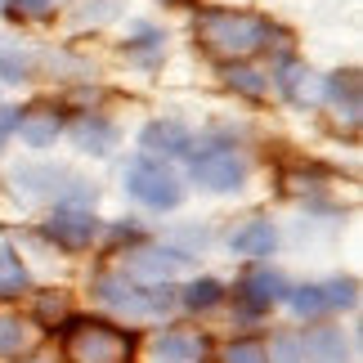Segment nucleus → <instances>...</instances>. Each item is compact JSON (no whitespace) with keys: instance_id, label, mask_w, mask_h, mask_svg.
<instances>
[{"instance_id":"obj_3","label":"nucleus","mask_w":363,"mask_h":363,"mask_svg":"<svg viewBox=\"0 0 363 363\" xmlns=\"http://www.w3.org/2000/svg\"><path fill=\"white\" fill-rule=\"evenodd\" d=\"M9 189L13 198L27 202V206H94L99 202V189L94 179H86L77 166H63V162H45V157H32V162H18L9 171Z\"/></svg>"},{"instance_id":"obj_34","label":"nucleus","mask_w":363,"mask_h":363,"mask_svg":"<svg viewBox=\"0 0 363 363\" xmlns=\"http://www.w3.org/2000/svg\"><path fill=\"white\" fill-rule=\"evenodd\" d=\"M5 5H9V0H0V13H5Z\"/></svg>"},{"instance_id":"obj_31","label":"nucleus","mask_w":363,"mask_h":363,"mask_svg":"<svg viewBox=\"0 0 363 363\" xmlns=\"http://www.w3.org/2000/svg\"><path fill=\"white\" fill-rule=\"evenodd\" d=\"M18 104H0V148L13 144V135H18Z\"/></svg>"},{"instance_id":"obj_30","label":"nucleus","mask_w":363,"mask_h":363,"mask_svg":"<svg viewBox=\"0 0 363 363\" xmlns=\"http://www.w3.org/2000/svg\"><path fill=\"white\" fill-rule=\"evenodd\" d=\"M77 18L90 23V27H104V23L121 18V0H86V5L77 9Z\"/></svg>"},{"instance_id":"obj_24","label":"nucleus","mask_w":363,"mask_h":363,"mask_svg":"<svg viewBox=\"0 0 363 363\" xmlns=\"http://www.w3.org/2000/svg\"><path fill=\"white\" fill-rule=\"evenodd\" d=\"M152 238V233L144 229V220L139 216H121V220H104V233H99V247L108 251V256H125V251H135V247H144Z\"/></svg>"},{"instance_id":"obj_29","label":"nucleus","mask_w":363,"mask_h":363,"mask_svg":"<svg viewBox=\"0 0 363 363\" xmlns=\"http://www.w3.org/2000/svg\"><path fill=\"white\" fill-rule=\"evenodd\" d=\"M5 13H9V18H18V23L40 27V23H54V18H59V5H54V0H9Z\"/></svg>"},{"instance_id":"obj_1","label":"nucleus","mask_w":363,"mask_h":363,"mask_svg":"<svg viewBox=\"0 0 363 363\" xmlns=\"http://www.w3.org/2000/svg\"><path fill=\"white\" fill-rule=\"evenodd\" d=\"M189 36L211 63H251L260 54H287L291 50V27L260 9L238 5H198L189 18Z\"/></svg>"},{"instance_id":"obj_27","label":"nucleus","mask_w":363,"mask_h":363,"mask_svg":"<svg viewBox=\"0 0 363 363\" xmlns=\"http://www.w3.org/2000/svg\"><path fill=\"white\" fill-rule=\"evenodd\" d=\"M162 242H166V247H175L184 260H198V256H206V251L220 242V233L206 225V220H198V225H175Z\"/></svg>"},{"instance_id":"obj_20","label":"nucleus","mask_w":363,"mask_h":363,"mask_svg":"<svg viewBox=\"0 0 363 363\" xmlns=\"http://www.w3.org/2000/svg\"><path fill=\"white\" fill-rule=\"evenodd\" d=\"M216 77L229 94H238L247 104L269 99V72H264L260 63H216Z\"/></svg>"},{"instance_id":"obj_4","label":"nucleus","mask_w":363,"mask_h":363,"mask_svg":"<svg viewBox=\"0 0 363 363\" xmlns=\"http://www.w3.org/2000/svg\"><path fill=\"white\" fill-rule=\"evenodd\" d=\"M291 278L278 269V264L260 260V264H242V274L229 283V328L233 332H264V323L283 310Z\"/></svg>"},{"instance_id":"obj_12","label":"nucleus","mask_w":363,"mask_h":363,"mask_svg":"<svg viewBox=\"0 0 363 363\" xmlns=\"http://www.w3.org/2000/svg\"><path fill=\"white\" fill-rule=\"evenodd\" d=\"M117 264L135 278V283H179L184 274H193V260H184L175 247H166L157 238H148L144 247L125 251Z\"/></svg>"},{"instance_id":"obj_10","label":"nucleus","mask_w":363,"mask_h":363,"mask_svg":"<svg viewBox=\"0 0 363 363\" xmlns=\"http://www.w3.org/2000/svg\"><path fill=\"white\" fill-rule=\"evenodd\" d=\"M264 72H269V94H278L287 108H314L318 104V72L296 50L274 54V63Z\"/></svg>"},{"instance_id":"obj_23","label":"nucleus","mask_w":363,"mask_h":363,"mask_svg":"<svg viewBox=\"0 0 363 363\" xmlns=\"http://www.w3.org/2000/svg\"><path fill=\"white\" fill-rule=\"evenodd\" d=\"M36 341H40L36 328L27 323V314L18 310V305H0V363L27 354Z\"/></svg>"},{"instance_id":"obj_9","label":"nucleus","mask_w":363,"mask_h":363,"mask_svg":"<svg viewBox=\"0 0 363 363\" xmlns=\"http://www.w3.org/2000/svg\"><path fill=\"white\" fill-rule=\"evenodd\" d=\"M229 305V283L216 274H184L175 283V318L184 323H211L216 314H225Z\"/></svg>"},{"instance_id":"obj_14","label":"nucleus","mask_w":363,"mask_h":363,"mask_svg":"<svg viewBox=\"0 0 363 363\" xmlns=\"http://www.w3.org/2000/svg\"><path fill=\"white\" fill-rule=\"evenodd\" d=\"M278 242H283V233H278V225L269 216H247L220 233V247L242 264H260V260L278 256Z\"/></svg>"},{"instance_id":"obj_26","label":"nucleus","mask_w":363,"mask_h":363,"mask_svg":"<svg viewBox=\"0 0 363 363\" xmlns=\"http://www.w3.org/2000/svg\"><path fill=\"white\" fill-rule=\"evenodd\" d=\"M264 359L269 363H305V332L296 323L264 328Z\"/></svg>"},{"instance_id":"obj_13","label":"nucleus","mask_w":363,"mask_h":363,"mask_svg":"<svg viewBox=\"0 0 363 363\" xmlns=\"http://www.w3.org/2000/svg\"><path fill=\"white\" fill-rule=\"evenodd\" d=\"M67 139H72V148L81 152V157H113V152L121 148V125L104 113V108H77L72 117H67Z\"/></svg>"},{"instance_id":"obj_15","label":"nucleus","mask_w":363,"mask_h":363,"mask_svg":"<svg viewBox=\"0 0 363 363\" xmlns=\"http://www.w3.org/2000/svg\"><path fill=\"white\" fill-rule=\"evenodd\" d=\"M305 332V363H359V328L345 318H323V323L301 328Z\"/></svg>"},{"instance_id":"obj_25","label":"nucleus","mask_w":363,"mask_h":363,"mask_svg":"<svg viewBox=\"0 0 363 363\" xmlns=\"http://www.w3.org/2000/svg\"><path fill=\"white\" fill-rule=\"evenodd\" d=\"M211 363H269L264 359V332H229V337H220Z\"/></svg>"},{"instance_id":"obj_11","label":"nucleus","mask_w":363,"mask_h":363,"mask_svg":"<svg viewBox=\"0 0 363 363\" xmlns=\"http://www.w3.org/2000/svg\"><path fill=\"white\" fill-rule=\"evenodd\" d=\"M67 117H72V108H67L63 99H40V104H32V108L18 113V135H13V139H18L27 152L45 157V152L63 139Z\"/></svg>"},{"instance_id":"obj_32","label":"nucleus","mask_w":363,"mask_h":363,"mask_svg":"<svg viewBox=\"0 0 363 363\" xmlns=\"http://www.w3.org/2000/svg\"><path fill=\"white\" fill-rule=\"evenodd\" d=\"M9 363H59V354H54V345L50 341H36L27 354H18V359H9Z\"/></svg>"},{"instance_id":"obj_7","label":"nucleus","mask_w":363,"mask_h":363,"mask_svg":"<svg viewBox=\"0 0 363 363\" xmlns=\"http://www.w3.org/2000/svg\"><path fill=\"white\" fill-rule=\"evenodd\" d=\"M216 354V337L202 323H157L144 328V341H139V363H211Z\"/></svg>"},{"instance_id":"obj_5","label":"nucleus","mask_w":363,"mask_h":363,"mask_svg":"<svg viewBox=\"0 0 363 363\" xmlns=\"http://www.w3.org/2000/svg\"><path fill=\"white\" fill-rule=\"evenodd\" d=\"M121 193H125L135 206L152 211V216H171V211H179V206H184L189 184H184V175H179L171 162H157V157H144V152H130V157L121 162Z\"/></svg>"},{"instance_id":"obj_17","label":"nucleus","mask_w":363,"mask_h":363,"mask_svg":"<svg viewBox=\"0 0 363 363\" xmlns=\"http://www.w3.org/2000/svg\"><path fill=\"white\" fill-rule=\"evenodd\" d=\"M135 144L144 157H157V162H184L193 152V125L179 121V117H152L139 125Z\"/></svg>"},{"instance_id":"obj_16","label":"nucleus","mask_w":363,"mask_h":363,"mask_svg":"<svg viewBox=\"0 0 363 363\" xmlns=\"http://www.w3.org/2000/svg\"><path fill=\"white\" fill-rule=\"evenodd\" d=\"M318 104L332 113V121H345V130H359V113H363V77L359 67H337V72L318 77Z\"/></svg>"},{"instance_id":"obj_22","label":"nucleus","mask_w":363,"mask_h":363,"mask_svg":"<svg viewBox=\"0 0 363 363\" xmlns=\"http://www.w3.org/2000/svg\"><path fill=\"white\" fill-rule=\"evenodd\" d=\"M36 77H40V50H27L13 36H0V86H32Z\"/></svg>"},{"instance_id":"obj_28","label":"nucleus","mask_w":363,"mask_h":363,"mask_svg":"<svg viewBox=\"0 0 363 363\" xmlns=\"http://www.w3.org/2000/svg\"><path fill=\"white\" fill-rule=\"evenodd\" d=\"M318 283H323L332 318H354L359 314V278L354 274H328V278H318Z\"/></svg>"},{"instance_id":"obj_6","label":"nucleus","mask_w":363,"mask_h":363,"mask_svg":"<svg viewBox=\"0 0 363 363\" xmlns=\"http://www.w3.org/2000/svg\"><path fill=\"white\" fill-rule=\"evenodd\" d=\"M184 184L211 198H238L251 184V157L242 148H193L184 157Z\"/></svg>"},{"instance_id":"obj_19","label":"nucleus","mask_w":363,"mask_h":363,"mask_svg":"<svg viewBox=\"0 0 363 363\" xmlns=\"http://www.w3.org/2000/svg\"><path fill=\"white\" fill-rule=\"evenodd\" d=\"M23 314H27V323L36 328V337L50 341L54 332L77 314L72 287H32V291H27V301H23Z\"/></svg>"},{"instance_id":"obj_21","label":"nucleus","mask_w":363,"mask_h":363,"mask_svg":"<svg viewBox=\"0 0 363 363\" xmlns=\"http://www.w3.org/2000/svg\"><path fill=\"white\" fill-rule=\"evenodd\" d=\"M32 287H36L32 264L23 260V251L13 242H5L0 247V305H23Z\"/></svg>"},{"instance_id":"obj_2","label":"nucleus","mask_w":363,"mask_h":363,"mask_svg":"<svg viewBox=\"0 0 363 363\" xmlns=\"http://www.w3.org/2000/svg\"><path fill=\"white\" fill-rule=\"evenodd\" d=\"M139 341H144V328L117 323L94 310H77L50 337L59 363H139Z\"/></svg>"},{"instance_id":"obj_18","label":"nucleus","mask_w":363,"mask_h":363,"mask_svg":"<svg viewBox=\"0 0 363 363\" xmlns=\"http://www.w3.org/2000/svg\"><path fill=\"white\" fill-rule=\"evenodd\" d=\"M121 63L135 67V72H157V67L166 63V54H171V36H166V27L157 23H130L121 36Z\"/></svg>"},{"instance_id":"obj_8","label":"nucleus","mask_w":363,"mask_h":363,"mask_svg":"<svg viewBox=\"0 0 363 363\" xmlns=\"http://www.w3.org/2000/svg\"><path fill=\"white\" fill-rule=\"evenodd\" d=\"M32 233L50 251H59V256L72 260V256H86V251L99 247L104 216L94 211V206H50V211L36 220Z\"/></svg>"},{"instance_id":"obj_33","label":"nucleus","mask_w":363,"mask_h":363,"mask_svg":"<svg viewBox=\"0 0 363 363\" xmlns=\"http://www.w3.org/2000/svg\"><path fill=\"white\" fill-rule=\"evenodd\" d=\"M162 5H193V0H162Z\"/></svg>"}]
</instances>
